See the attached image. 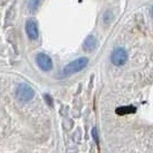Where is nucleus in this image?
<instances>
[{
	"label": "nucleus",
	"mask_w": 153,
	"mask_h": 153,
	"mask_svg": "<svg viewBox=\"0 0 153 153\" xmlns=\"http://www.w3.org/2000/svg\"><path fill=\"white\" fill-rule=\"evenodd\" d=\"M37 64L39 68L43 71H50L53 68V63L52 59L48 54L40 52L37 54L35 58Z\"/></svg>",
	"instance_id": "nucleus-4"
},
{
	"label": "nucleus",
	"mask_w": 153,
	"mask_h": 153,
	"mask_svg": "<svg viewBox=\"0 0 153 153\" xmlns=\"http://www.w3.org/2000/svg\"><path fill=\"white\" fill-rule=\"evenodd\" d=\"M97 40L93 35H88L83 42V49L87 52H93L97 48Z\"/></svg>",
	"instance_id": "nucleus-6"
},
{
	"label": "nucleus",
	"mask_w": 153,
	"mask_h": 153,
	"mask_svg": "<svg viewBox=\"0 0 153 153\" xmlns=\"http://www.w3.org/2000/svg\"><path fill=\"white\" fill-rule=\"evenodd\" d=\"M91 133H92V136H93V139L95 140L96 143H98V135H97V129H96V128H93Z\"/></svg>",
	"instance_id": "nucleus-10"
},
{
	"label": "nucleus",
	"mask_w": 153,
	"mask_h": 153,
	"mask_svg": "<svg viewBox=\"0 0 153 153\" xmlns=\"http://www.w3.org/2000/svg\"><path fill=\"white\" fill-rule=\"evenodd\" d=\"M116 114L119 116H124L126 114H133L136 111V108L133 106H123L116 109Z\"/></svg>",
	"instance_id": "nucleus-7"
},
{
	"label": "nucleus",
	"mask_w": 153,
	"mask_h": 153,
	"mask_svg": "<svg viewBox=\"0 0 153 153\" xmlns=\"http://www.w3.org/2000/svg\"><path fill=\"white\" fill-rule=\"evenodd\" d=\"M16 96L19 100L28 102L34 97L35 91L30 85L25 83H21L16 89Z\"/></svg>",
	"instance_id": "nucleus-2"
},
{
	"label": "nucleus",
	"mask_w": 153,
	"mask_h": 153,
	"mask_svg": "<svg viewBox=\"0 0 153 153\" xmlns=\"http://www.w3.org/2000/svg\"><path fill=\"white\" fill-rule=\"evenodd\" d=\"M151 15H152V16L153 18V6H152V9H151Z\"/></svg>",
	"instance_id": "nucleus-11"
},
{
	"label": "nucleus",
	"mask_w": 153,
	"mask_h": 153,
	"mask_svg": "<svg viewBox=\"0 0 153 153\" xmlns=\"http://www.w3.org/2000/svg\"><path fill=\"white\" fill-rule=\"evenodd\" d=\"M40 0H29L28 3V10L30 12H34L37 10L39 4H40Z\"/></svg>",
	"instance_id": "nucleus-8"
},
{
	"label": "nucleus",
	"mask_w": 153,
	"mask_h": 153,
	"mask_svg": "<svg viewBox=\"0 0 153 153\" xmlns=\"http://www.w3.org/2000/svg\"><path fill=\"white\" fill-rule=\"evenodd\" d=\"M88 62H89V60L85 56L76 59L64 66L63 69V74L65 76H70L80 72L87 66Z\"/></svg>",
	"instance_id": "nucleus-1"
},
{
	"label": "nucleus",
	"mask_w": 153,
	"mask_h": 153,
	"mask_svg": "<svg viewBox=\"0 0 153 153\" xmlns=\"http://www.w3.org/2000/svg\"><path fill=\"white\" fill-rule=\"evenodd\" d=\"M127 59H128V54L123 48H116L112 52L111 56V61L114 65L117 66L124 65Z\"/></svg>",
	"instance_id": "nucleus-3"
},
{
	"label": "nucleus",
	"mask_w": 153,
	"mask_h": 153,
	"mask_svg": "<svg viewBox=\"0 0 153 153\" xmlns=\"http://www.w3.org/2000/svg\"><path fill=\"white\" fill-rule=\"evenodd\" d=\"M25 32L30 40H37L39 36V32L36 23L33 19H28L25 23Z\"/></svg>",
	"instance_id": "nucleus-5"
},
{
	"label": "nucleus",
	"mask_w": 153,
	"mask_h": 153,
	"mask_svg": "<svg viewBox=\"0 0 153 153\" xmlns=\"http://www.w3.org/2000/svg\"><path fill=\"white\" fill-rule=\"evenodd\" d=\"M44 98H45V100L47 104H48L49 106H50V107H53V104H54V102H53V99L50 95H48V94H45Z\"/></svg>",
	"instance_id": "nucleus-9"
}]
</instances>
